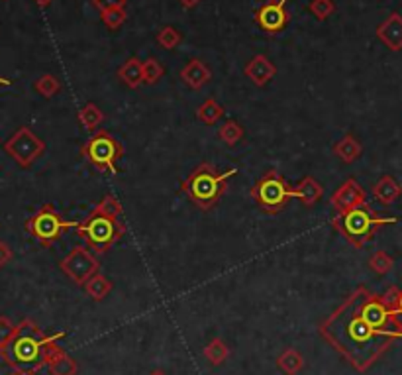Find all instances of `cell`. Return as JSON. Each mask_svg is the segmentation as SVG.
Returning a JSON list of instances; mask_svg holds the SVG:
<instances>
[{"label": "cell", "instance_id": "obj_40", "mask_svg": "<svg viewBox=\"0 0 402 375\" xmlns=\"http://www.w3.org/2000/svg\"><path fill=\"white\" fill-rule=\"evenodd\" d=\"M147 375H169L165 369H154V371H149Z\"/></svg>", "mask_w": 402, "mask_h": 375}, {"label": "cell", "instance_id": "obj_16", "mask_svg": "<svg viewBox=\"0 0 402 375\" xmlns=\"http://www.w3.org/2000/svg\"><path fill=\"white\" fill-rule=\"evenodd\" d=\"M322 195H324V187L318 183L314 177H304L297 189L293 191V197L302 202L307 209L314 206L322 199Z\"/></svg>", "mask_w": 402, "mask_h": 375}, {"label": "cell", "instance_id": "obj_22", "mask_svg": "<svg viewBox=\"0 0 402 375\" xmlns=\"http://www.w3.org/2000/svg\"><path fill=\"white\" fill-rule=\"evenodd\" d=\"M202 356L206 357L212 366H222V364L228 360V356H230V348L226 346V342H224L222 338H214V340H210V342L204 346Z\"/></svg>", "mask_w": 402, "mask_h": 375}, {"label": "cell", "instance_id": "obj_10", "mask_svg": "<svg viewBox=\"0 0 402 375\" xmlns=\"http://www.w3.org/2000/svg\"><path fill=\"white\" fill-rule=\"evenodd\" d=\"M59 268L73 283L83 287L86 281L98 273L100 265H98V260H96V256L88 246H75L73 250L69 251L67 258L61 260Z\"/></svg>", "mask_w": 402, "mask_h": 375}, {"label": "cell", "instance_id": "obj_31", "mask_svg": "<svg viewBox=\"0 0 402 375\" xmlns=\"http://www.w3.org/2000/svg\"><path fill=\"white\" fill-rule=\"evenodd\" d=\"M165 75V67H163L161 63L157 61V59L149 58L144 61V83L147 85H155L159 79Z\"/></svg>", "mask_w": 402, "mask_h": 375}, {"label": "cell", "instance_id": "obj_39", "mask_svg": "<svg viewBox=\"0 0 402 375\" xmlns=\"http://www.w3.org/2000/svg\"><path fill=\"white\" fill-rule=\"evenodd\" d=\"M34 2H36L38 6H41V8H46V6H49V4H51L53 0H34Z\"/></svg>", "mask_w": 402, "mask_h": 375}, {"label": "cell", "instance_id": "obj_9", "mask_svg": "<svg viewBox=\"0 0 402 375\" xmlns=\"http://www.w3.org/2000/svg\"><path fill=\"white\" fill-rule=\"evenodd\" d=\"M4 152L24 169H28L38 162V157L46 152V142L29 130L28 126H22L4 142Z\"/></svg>", "mask_w": 402, "mask_h": 375}, {"label": "cell", "instance_id": "obj_6", "mask_svg": "<svg viewBox=\"0 0 402 375\" xmlns=\"http://www.w3.org/2000/svg\"><path fill=\"white\" fill-rule=\"evenodd\" d=\"M293 191L287 179L279 173L277 169H269L251 189V197L255 199L257 206L267 214H279L287 209L288 201L293 199Z\"/></svg>", "mask_w": 402, "mask_h": 375}, {"label": "cell", "instance_id": "obj_12", "mask_svg": "<svg viewBox=\"0 0 402 375\" xmlns=\"http://www.w3.org/2000/svg\"><path fill=\"white\" fill-rule=\"evenodd\" d=\"M332 204H334L335 212H345L349 209H354L357 204L367 202V192L361 185L357 183L355 179H347L344 185L337 187V191L332 195Z\"/></svg>", "mask_w": 402, "mask_h": 375}, {"label": "cell", "instance_id": "obj_37", "mask_svg": "<svg viewBox=\"0 0 402 375\" xmlns=\"http://www.w3.org/2000/svg\"><path fill=\"white\" fill-rule=\"evenodd\" d=\"M394 315H396V320L402 328V291L398 293V301H396V308H394Z\"/></svg>", "mask_w": 402, "mask_h": 375}, {"label": "cell", "instance_id": "obj_21", "mask_svg": "<svg viewBox=\"0 0 402 375\" xmlns=\"http://www.w3.org/2000/svg\"><path fill=\"white\" fill-rule=\"evenodd\" d=\"M85 293L88 295L91 298H95V301H105L108 295H110V291H112V281L106 279L105 275H100V273H96V275H93L91 279L86 281L85 285Z\"/></svg>", "mask_w": 402, "mask_h": 375}, {"label": "cell", "instance_id": "obj_14", "mask_svg": "<svg viewBox=\"0 0 402 375\" xmlns=\"http://www.w3.org/2000/svg\"><path fill=\"white\" fill-rule=\"evenodd\" d=\"M243 73H246V77H248L253 85L265 87L269 81L277 75V67H275L265 55H255V58L249 59V63L246 65V69H243Z\"/></svg>", "mask_w": 402, "mask_h": 375}, {"label": "cell", "instance_id": "obj_25", "mask_svg": "<svg viewBox=\"0 0 402 375\" xmlns=\"http://www.w3.org/2000/svg\"><path fill=\"white\" fill-rule=\"evenodd\" d=\"M49 374L51 375H77L79 374V364L77 360L69 356L67 352L59 354L58 357H53L49 362Z\"/></svg>", "mask_w": 402, "mask_h": 375}, {"label": "cell", "instance_id": "obj_3", "mask_svg": "<svg viewBox=\"0 0 402 375\" xmlns=\"http://www.w3.org/2000/svg\"><path fill=\"white\" fill-rule=\"evenodd\" d=\"M398 218L394 216H381L363 202L345 212H337L332 218V226L349 242L354 248H363L367 242L373 240V236L383 226L396 224Z\"/></svg>", "mask_w": 402, "mask_h": 375}, {"label": "cell", "instance_id": "obj_32", "mask_svg": "<svg viewBox=\"0 0 402 375\" xmlns=\"http://www.w3.org/2000/svg\"><path fill=\"white\" fill-rule=\"evenodd\" d=\"M308 10L312 12V16L316 20H326L335 12V4L334 0H312L308 4Z\"/></svg>", "mask_w": 402, "mask_h": 375}, {"label": "cell", "instance_id": "obj_28", "mask_svg": "<svg viewBox=\"0 0 402 375\" xmlns=\"http://www.w3.org/2000/svg\"><path fill=\"white\" fill-rule=\"evenodd\" d=\"M369 268H371L377 275H387V273H391V270L394 268V260L387 254V251L379 250L371 256Z\"/></svg>", "mask_w": 402, "mask_h": 375}, {"label": "cell", "instance_id": "obj_7", "mask_svg": "<svg viewBox=\"0 0 402 375\" xmlns=\"http://www.w3.org/2000/svg\"><path fill=\"white\" fill-rule=\"evenodd\" d=\"M124 145L116 140L114 136L108 134L106 130H98L91 140H86L81 154L91 165H95L100 171H108V173L116 175L118 167L116 164L124 157Z\"/></svg>", "mask_w": 402, "mask_h": 375}, {"label": "cell", "instance_id": "obj_26", "mask_svg": "<svg viewBox=\"0 0 402 375\" xmlns=\"http://www.w3.org/2000/svg\"><path fill=\"white\" fill-rule=\"evenodd\" d=\"M218 138H220L224 144L232 147V145H236L243 138V128L236 120H226L220 130H218Z\"/></svg>", "mask_w": 402, "mask_h": 375}, {"label": "cell", "instance_id": "obj_13", "mask_svg": "<svg viewBox=\"0 0 402 375\" xmlns=\"http://www.w3.org/2000/svg\"><path fill=\"white\" fill-rule=\"evenodd\" d=\"M377 38L383 41L391 51L402 49V16L398 12H393L387 20H383L377 28Z\"/></svg>", "mask_w": 402, "mask_h": 375}, {"label": "cell", "instance_id": "obj_24", "mask_svg": "<svg viewBox=\"0 0 402 375\" xmlns=\"http://www.w3.org/2000/svg\"><path fill=\"white\" fill-rule=\"evenodd\" d=\"M77 118H79V122L83 124L85 130L93 132V130H96L98 126L102 124L105 114H102V110H100L95 103H88V105H85L81 110H79Z\"/></svg>", "mask_w": 402, "mask_h": 375}, {"label": "cell", "instance_id": "obj_34", "mask_svg": "<svg viewBox=\"0 0 402 375\" xmlns=\"http://www.w3.org/2000/svg\"><path fill=\"white\" fill-rule=\"evenodd\" d=\"M98 209L102 212H106V214H110V216H122V204H120V201L116 199L114 195H106L102 201L96 204Z\"/></svg>", "mask_w": 402, "mask_h": 375}, {"label": "cell", "instance_id": "obj_23", "mask_svg": "<svg viewBox=\"0 0 402 375\" xmlns=\"http://www.w3.org/2000/svg\"><path fill=\"white\" fill-rule=\"evenodd\" d=\"M222 116H224V106H222L220 103H216L214 98H206V100L199 106V110H196V118L201 120L202 124L206 126L216 124Z\"/></svg>", "mask_w": 402, "mask_h": 375}, {"label": "cell", "instance_id": "obj_1", "mask_svg": "<svg viewBox=\"0 0 402 375\" xmlns=\"http://www.w3.org/2000/svg\"><path fill=\"white\" fill-rule=\"evenodd\" d=\"M320 336L357 371H367L387 350H391L394 340L402 338V332L373 327L361 315L354 293L320 324Z\"/></svg>", "mask_w": 402, "mask_h": 375}, {"label": "cell", "instance_id": "obj_43", "mask_svg": "<svg viewBox=\"0 0 402 375\" xmlns=\"http://www.w3.org/2000/svg\"><path fill=\"white\" fill-rule=\"evenodd\" d=\"M0 142H2V140H0Z\"/></svg>", "mask_w": 402, "mask_h": 375}, {"label": "cell", "instance_id": "obj_2", "mask_svg": "<svg viewBox=\"0 0 402 375\" xmlns=\"http://www.w3.org/2000/svg\"><path fill=\"white\" fill-rule=\"evenodd\" d=\"M65 334H53L48 336L34 320H22L16 328V334L10 340V344L0 356L12 367L14 374L36 375L41 367L49 366V362L65 350L59 346L58 340Z\"/></svg>", "mask_w": 402, "mask_h": 375}, {"label": "cell", "instance_id": "obj_33", "mask_svg": "<svg viewBox=\"0 0 402 375\" xmlns=\"http://www.w3.org/2000/svg\"><path fill=\"white\" fill-rule=\"evenodd\" d=\"M16 328L18 324H14L8 317H0V352L8 346L10 340L16 334Z\"/></svg>", "mask_w": 402, "mask_h": 375}, {"label": "cell", "instance_id": "obj_38", "mask_svg": "<svg viewBox=\"0 0 402 375\" xmlns=\"http://www.w3.org/2000/svg\"><path fill=\"white\" fill-rule=\"evenodd\" d=\"M179 2H181L185 8H194V6H199V4H201L202 0H179Z\"/></svg>", "mask_w": 402, "mask_h": 375}, {"label": "cell", "instance_id": "obj_4", "mask_svg": "<svg viewBox=\"0 0 402 375\" xmlns=\"http://www.w3.org/2000/svg\"><path fill=\"white\" fill-rule=\"evenodd\" d=\"M238 173V169H228L224 173H218L212 164H201L182 181V192L194 202L196 209L210 211L214 209L228 189V179Z\"/></svg>", "mask_w": 402, "mask_h": 375}, {"label": "cell", "instance_id": "obj_36", "mask_svg": "<svg viewBox=\"0 0 402 375\" xmlns=\"http://www.w3.org/2000/svg\"><path fill=\"white\" fill-rule=\"evenodd\" d=\"M12 260V250H10V246L6 242L0 240V270Z\"/></svg>", "mask_w": 402, "mask_h": 375}, {"label": "cell", "instance_id": "obj_30", "mask_svg": "<svg viewBox=\"0 0 402 375\" xmlns=\"http://www.w3.org/2000/svg\"><path fill=\"white\" fill-rule=\"evenodd\" d=\"M100 18L108 29H118L126 22V8L100 10Z\"/></svg>", "mask_w": 402, "mask_h": 375}, {"label": "cell", "instance_id": "obj_41", "mask_svg": "<svg viewBox=\"0 0 402 375\" xmlns=\"http://www.w3.org/2000/svg\"><path fill=\"white\" fill-rule=\"evenodd\" d=\"M0 85H10V81H8V79L0 77Z\"/></svg>", "mask_w": 402, "mask_h": 375}, {"label": "cell", "instance_id": "obj_15", "mask_svg": "<svg viewBox=\"0 0 402 375\" xmlns=\"http://www.w3.org/2000/svg\"><path fill=\"white\" fill-rule=\"evenodd\" d=\"M181 79L187 87L191 88H202L204 85H208L212 79V71L208 65L201 61V59H192L185 67L181 69Z\"/></svg>", "mask_w": 402, "mask_h": 375}, {"label": "cell", "instance_id": "obj_27", "mask_svg": "<svg viewBox=\"0 0 402 375\" xmlns=\"http://www.w3.org/2000/svg\"><path fill=\"white\" fill-rule=\"evenodd\" d=\"M34 88H36L43 98H51V96H55L59 93L61 83H59V79L55 77V75L46 73V75H41V77L34 83Z\"/></svg>", "mask_w": 402, "mask_h": 375}, {"label": "cell", "instance_id": "obj_17", "mask_svg": "<svg viewBox=\"0 0 402 375\" xmlns=\"http://www.w3.org/2000/svg\"><path fill=\"white\" fill-rule=\"evenodd\" d=\"M334 154L342 164H354V162H357V159L361 157L363 147H361V142H359L354 134H345L344 138L334 145Z\"/></svg>", "mask_w": 402, "mask_h": 375}, {"label": "cell", "instance_id": "obj_20", "mask_svg": "<svg viewBox=\"0 0 402 375\" xmlns=\"http://www.w3.org/2000/svg\"><path fill=\"white\" fill-rule=\"evenodd\" d=\"M277 367L285 375H297L304 369V356L295 350V348H287L285 352H281L277 357Z\"/></svg>", "mask_w": 402, "mask_h": 375}, {"label": "cell", "instance_id": "obj_11", "mask_svg": "<svg viewBox=\"0 0 402 375\" xmlns=\"http://www.w3.org/2000/svg\"><path fill=\"white\" fill-rule=\"evenodd\" d=\"M290 14L287 10V2L285 0H277V2H269L263 4L261 8L255 12V22L263 32H267L271 36H275L279 32L287 28Z\"/></svg>", "mask_w": 402, "mask_h": 375}, {"label": "cell", "instance_id": "obj_19", "mask_svg": "<svg viewBox=\"0 0 402 375\" xmlns=\"http://www.w3.org/2000/svg\"><path fill=\"white\" fill-rule=\"evenodd\" d=\"M118 77L126 87L138 88L144 83V61H140L138 58H130L118 69Z\"/></svg>", "mask_w": 402, "mask_h": 375}, {"label": "cell", "instance_id": "obj_18", "mask_svg": "<svg viewBox=\"0 0 402 375\" xmlns=\"http://www.w3.org/2000/svg\"><path fill=\"white\" fill-rule=\"evenodd\" d=\"M401 195L402 187L394 181L391 175H383V177L373 185V197L381 202V204H384V206L393 204Z\"/></svg>", "mask_w": 402, "mask_h": 375}, {"label": "cell", "instance_id": "obj_8", "mask_svg": "<svg viewBox=\"0 0 402 375\" xmlns=\"http://www.w3.org/2000/svg\"><path fill=\"white\" fill-rule=\"evenodd\" d=\"M77 226L79 222L63 221L61 214L53 209V204H43L26 222V230L29 232V236H34L43 248H51L63 236V232L69 228H77Z\"/></svg>", "mask_w": 402, "mask_h": 375}, {"label": "cell", "instance_id": "obj_42", "mask_svg": "<svg viewBox=\"0 0 402 375\" xmlns=\"http://www.w3.org/2000/svg\"><path fill=\"white\" fill-rule=\"evenodd\" d=\"M12 375H20V374H12Z\"/></svg>", "mask_w": 402, "mask_h": 375}, {"label": "cell", "instance_id": "obj_5", "mask_svg": "<svg viewBox=\"0 0 402 375\" xmlns=\"http://www.w3.org/2000/svg\"><path fill=\"white\" fill-rule=\"evenodd\" d=\"M124 232L126 226L118 216H110L98 206L77 226V234L95 254H106L124 236Z\"/></svg>", "mask_w": 402, "mask_h": 375}, {"label": "cell", "instance_id": "obj_35", "mask_svg": "<svg viewBox=\"0 0 402 375\" xmlns=\"http://www.w3.org/2000/svg\"><path fill=\"white\" fill-rule=\"evenodd\" d=\"M98 10H106V8H126V0H93Z\"/></svg>", "mask_w": 402, "mask_h": 375}, {"label": "cell", "instance_id": "obj_29", "mask_svg": "<svg viewBox=\"0 0 402 375\" xmlns=\"http://www.w3.org/2000/svg\"><path fill=\"white\" fill-rule=\"evenodd\" d=\"M181 41V32L177 28H173V26H165V28L159 29V34H157V44H159L163 49H175Z\"/></svg>", "mask_w": 402, "mask_h": 375}]
</instances>
